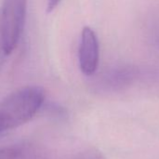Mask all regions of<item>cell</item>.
Returning a JSON list of instances; mask_svg holds the SVG:
<instances>
[{
  "mask_svg": "<svg viewBox=\"0 0 159 159\" xmlns=\"http://www.w3.org/2000/svg\"><path fill=\"white\" fill-rule=\"evenodd\" d=\"M45 90L38 86H27L15 90L0 102V133L16 129L38 112L45 102Z\"/></svg>",
  "mask_w": 159,
  "mask_h": 159,
  "instance_id": "1",
  "label": "cell"
},
{
  "mask_svg": "<svg viewBox=\"0 0 159 159\" xmlns=\"http://www.w3.org/2000/svg\"><path fill=\"white\" fill-rule=\"evenodd\" d=\"M27 0H4L1 10V24L4 50L9 55L17 47L23 32Z\"/></svg>",
  "mask_w": 159,
  "mask_h": 159,
  "instance_id": "3",
  "label": "cell"
},
{
  "mask_svg": "<svg viewBox=\"0 0 159 159\" xmlns=\"http://www.w3.org/2000/svg\"><path fill=\"white\" fill-rule=\"evenodd\" d=\"M139 71L131 65H124L111 70L104 76L103 84L105 89L112 91L124 89L130 86L137 78Z\"/></svg>",
  "mask_w": 159,
  "mask_h": 159,
  "instance_id": "5",
  "label": "cell"
},
{
  "mask_svg": "<svg viewBox=\"0 0 159 159\" xmlns=\"http://www.w3.org/2000/svg\"><path fill=\"white\" fill-rule=\"evenodd\" d=\"M0 159H105V157L90 145L58 146L28 143L0 148Z\"/></svg>",
  "mask_w": 159,
  "mask_h": 159,
  "instance_id": "2",
  "label": "cell"
},
{
  "mask_svg": "<svg viewBox=\"0 0 159 159\" xmlns=\"http://www.w3.org/2000/svg\"><path fill=\"white\" fill-rule=\"evenodd\" d=\"M7 56L4 50V44H3V37H2V24H1V10H0V68L4 61V57Z\"/></svg>",
  "mask_w": 159,
  "mask_h": 159,
  "instance_id": "6",
  "label": "cell"
},
{
  "mask_svg": "<svg viewBox=\"0 0 159 159\" xmlns=\"http://www.w3.org/2000/svg\"><path fill=\"white\" fill-rule=\"evenodd\" d=\"M100 58V48L98 37L93 29L85 26L81 33V40L78 50L79 66L85 75L95 74Z\"/></svg>",
  "mask_w": 159,
  "mask_h": 159,
  "instance_id": "4",
  "label": "cell"
},
{
  "mask_svg": "<svg viewBox=\"0 0 159 159\" xmlns=\"http://www.w3.org/2000/svg\"><path fill=\"white\" fill-rule=\"evenodd\" d=\"M61 2V0H48V11H53L57 6L59 5V3Z\"/></svg>",
  "mask_w": 159,
  "mask_h": 159,
  "instance_id": "7",
  "label": "cell"
}]
</instances>
